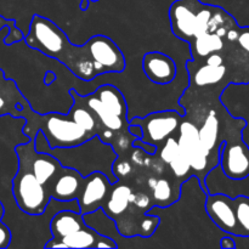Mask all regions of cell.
Instances as JSON below:
<instances>
[{"label": "cell", "mask_w": 249, "mask_h": 249, "mask_svg": "<svg viewBox=\"0 0 249 249\" xmlns=\"http://www.w3.org/2000/svg\"><path fill=\"white\" fill-rule=\"evenodd\" d=\"M53 80H55V75L51 74V73H48V74H46V77H45V84L50 85L51 83L53 82Z\"/></svg>", "instance_id": "cell-32"}, {"label": "cell", "mask_w": 249, "mask_h": 249, "mask_svg": "<svg viewBox=\"0 0 249 249\" xmlns=\"http://www.w3.org/2000/svg\"><path fill=\"white\" fill-rule=\"evenodd\" d=\"M11 231H10L9 226L0 219V249L7 248L11 246Z\"/></svg>", "instance_id": "cell-27"}, {"label": "cell", "mask_w": 249, "mask_h": 249, "mask_svg": "<svg viewBox=\"0 0 249 249\" xmlns=\"http://www.w3.org/2000/svg\"><path fill=\"white\" fill-rule=\"evenodd\" d=\"M33 140L36 151L50 153L57 158L61 165L75 169L83 177H88L94 172H101L112 184L118 181L112 172V165L118 155L111 145L105 143L97 135L72 147L51 148L41 130L36 131Z\"/></svg>", "instance_id": "cell-2"}, {"label": "cell", "mask_w": 249, "mask_h": 249, "mask_svg": "<svg viewBox=\"0 0 249 249\" xmlns=\"http://www.w3.org/2000/svg\"><path fill=\"white\" fill-rule=\"evenodd\" d=\"M133 147H140L141 150L145 151V152L150 156H156V153H157V147H156L155 145L145 142V141H142L141 139H135V140L133 141Z\"/></svg>", "instance_id": "cell-28"}, {"label": "cell", "mask_w": 249, "mask_h": 249, "mask_svg": "<svg viewBox=\"0 0 249 249\" xmlns=\"http://www.w3.org/2000/svg\"><path fill=\"white\" fill-rule=\"evenodd\" d=\"M184 114L177 111H160L146 117H135L129 119L130 124H139L142 129L141 140L155 145L160 150L169 136L175 135Z\"/></svg>", "instance_id": "cell-5"}, {"label": "cell", "mask_w": 249, "mask_h": 249, "mask_svg": "<svg viewBox=\"0 0 249 249\" xmlns=\"http://www.w3.org/2000/svg\"><path fill=\"white\" fill-rule=\"evenodd\" d=\"M198 131L201 143L211 155L213 151H215V152H219V151H220V145L223 141L219 140V135H220V124H219V119L218 117H216L215 112H209L208 116L204 118L202 126L198 128Z\"/></svg>", "instance_id": "cell-18"}, {"label": "cell", "mask_w": 249, "mask_h": 249, "mask_svg": "<svg viewBox=\"0 0 249 249\" xmlns=\"http://www.w3.org/2000/svg\"><path fill=\"white\" fill-rule=\"evenodd\" d=\"M134 164L131 163V160H121L119 157H117V160H114L113 165H112V172L116 175V178L118 180H122L123 178L129 177V175L133 173Z\"/></svg>", "instance_id": "cell-25"}, {"label": "cell", "mask_w": 249, "mask_h": 249, "mask_svg": "<svg viewBox=\"0 0 249 249\" xmlns=\"http://www.w3.org/2000/svg\"><path fill=\"white\" fill-rule=\"evenodd\" d=\"M9 27V32H7V36L4 39L5 45H12L15 43H18V41L24 40V34L23 32L19 28H17L16 21L15 19H9L5 18V17L0 16V31L2 28H6Z\"/></svg>", "instance_id": "cell-24"}, {"label": "cell", "mask_w": 249, "mask_h": 249, "mask_svg": "<svg viewBox=\"0 0 249 249\" xmlns=\"http://www.w3.org/2000/svg\"><path fill=\"white\" fill-rule=\"evenodd\" d=\"M190 50L192 53V60L197 58H206L213 53H219L224 49V38L219 36L216 33L203 34L201 36L192 39L190 41Z\"/></svg>", "instance_id": "cell-19"}, {"label": "cell", "mask_w": 249, "mask_h": 249, "mask_svg": "<svg viewBox=\"0 0 249 249\" xmlns=\"http://www.w3.org/2000/svg\"><path fill=\"white\" fill-rule=\"evenodd\" d=\"M204 207L207 215L219 230L235 237H241V231L235 215L233 198L223 194H209Z\"/></svg>", "instance_id": "cell-8"}, {"label": "cell", "mask_w": 249, "mask_h": 249, "mask_svg": "<svg viewBox=\"0 0 249 249\" xmlns=\"http://www.w3.org/2000/svg\"><path fill=\"white\" fill-rule=\"evenodd\" d=\"M24 41L29 48L60 61L79 79L90 82L99 77L85 45H73L65 32L49 18L34 15Z\"/></svg>", "instance_id": "cell-1"}, {"label": "cell", "mask_w": 249, "mask_h": 249, "mask_svg": "<svg viewBox=\"0 0 249 249\" xmlns=\"http://www.w3.org/2000/svg\"><path fill=\"white\" fill-rule=\"evenodd\" d=\"M142 70L146 77L157 85H168L177 77V63L170 56L160 51L145 53Z\"/></svg>", "instance_id": "cell-13"}, {"label": "cell", "mask_w": 249, "mask_h": 249, "mask_svg": "<svg viewBox=\"0 0 249 249\" xmlns=\"http://www.w3.org/2000/svg\"><path fill=\"white\" fill-rule=\"evenodd\" d=\"M22 118L26 119L23 135L34 139L36 131L41 130L51 148L72 147L95 136L80 125L71 112L38 114L28 106Z\"/></svg>", "instance_id": "cell-3"}, {"label": "cell", "mask_w": 249, "mask_h": 249, "mask_svg": "<svg viewBox=\"0 0 249 249\" xmlns=\"http://www.w3.org/2000/svg\"><path fill=\"white\" fill-rule=\"evenodd\" d=\"M84 178L72 168L63 167L56 173L46 186V191L51 198L61 202L74 201L82 191Z\"/></svg>", "instance_id": "cell-12"}, {"label": "cell", "mask_w": 249, "mask_h": 249, "mask_svg": "<svg viewBox=\"0 0 249 249\" xmlns=\"http://www.w3.org/2000/svg\"><path fill=\"white\" fill-rule=\"evenodd\" d=\"M219 164L231 180H243L249 177V147L241 136L229 138L221 142Z\"/></svg>", "instance_id": "cell-7"}, {"label": "cell", "mask_w": 249, "mask_h": 249, "mask_svg": "<svg viewBox=\"0 0 249 249\" xmlns=\"http://www.w3.org/2000/svg\"><path fill=\"white\" fill-rule=\"evenodd\" d=\"M130 202L136 208L142 211L143 213H147V211L152 206V201H151L150 196L145 192H133L130 196Z\"/></svg>", "instance_id": "cell-26"}, {"label": "cell", "mask_w": 249, "mask_h": 249, "mask_svg": "<svg viewBox=\"0 0 249 249\" xmlns=\"http://www.w3.org/2000/svg\"><path fill=\"white\" fill-rule=\"evenodd\" d=\"M236 41L246 53H249V28L240 29V34H238V38Z\"/></svg>", "instance_id": "cell-29"}, {"label": "cell", "mask_w": 249, "mask_h": 249, "mask_svg": "<svg viewBox=\"0 0 249 249\" xmlns=\"http://www.w3.org/2000/svg\"><path fill=\"white\" fill-rule=\"evenodd\" d=\"M28 106V101L21 94L16 83L5 78L0 84V117L11 116L19 118Z\"/></svg>", "instance_id": "cell-14"}, {"label": "cell", "mask_w": 249, "mask_h": 249, "mask_svg": "<svg viewBox=\"0 0 249 249\" xmlns=\"http://www.w3.org/2000/svg\"><path fill=\"white\" fill-rule=\"evenodd\" d=\"M131 194H133L131 187L126 184H123L122 180H118L116 184H113L106 202L102 206L105 213L114 221H118L128 212L129 206L131 203Z\"/></svg>", "instance_id": "cell-16"}, {"label": "cell", "mask_w": 249, "mask_h": 249, "mask_svg": "<svg viewBox=\"0 0 249 249\" xmlns=\"http://www.w3.org/2000/svg\"><path fill=\"white\" fill-rule=\"evenodd\" d=\"M4 215H5V207L4 204L1 203V201H0V219H4Z\"/></svg>", "instance_id": "cell-33"}, {"label": "cell", "mask_w": 249, "mask_h": 249, "mask_svg": "<svg viewBox=\"0 0 249 249\" xmlns=\"http://www.w3.org/2000/svg\"><path fill=\"white\" fill-rule=\"evenodd\" d=\"M92 94L111 113L128 118V107L123 94L114 85L105 84L97 88ZM129 119V118H128Z\"/></svg>", "instance_id": "cell-17"}, {"label": "cell", "mask_w": 249, "mask_h": 249, "mask_svg": "<svg viewBox=\"0 0 249 249\" xmlns=\"http://www.w3.org/2000/svg\"><path fill=\"white\" fill-rule=\"evenodd\" d=\"M129 133L134 136L135 139H141L142 138V129L139 124H130L129 123V128H128Z\"/></svg>", "instance_id": "cell-31"}, {"label": "cell", "mask_w": 249, "mask_h": 249, "mask_svg": "<svg viewBox=\"0 0 249 249\" xmlns=\"http://www.w3.org/2000/svg\"><path fill=\"white\" fill-rule=\"evenodd\" d=\"M16 153V152H15ZM17 172L12 179V196L17 208L29 216H40L45 213L51 197L44 185L36 179L28 160L21 153Z\"/></svg>", "instance_id": "cell-4"}, {"label": "cell", "mask_w": 249, "mask_h": 249, "mask_svg": "<svg viewBox=\"0 0 249 249\" xmlns=\"http://www.w3.org/2000/svg\"><path fill=\"white\" fill-rule=\"evenodd\" d=\"M87 225L80 212L72 209H61L50 219L49 229L53 240H61ZM50 240V238H49Z\"/></svg>", "instance_id": "cell-15"}, {"label": "cell", "mask_w": 249, "mask_h": 249, "mask_svg": "<svg viewBox=\"0 0 249 249\" xmlns=\"http://www.w3.org/2000/svg\"><path fill=\"white\" fill-rule=\"evenodd\" d=\"M118 243L111 237L101 235L89 225L80 230L61 238L50 240L44 245V248H117Z\"/></svg>", "instance_id": "cell-11"}, {"label": "cell", "mask_w": 249, "mask_h": 249, "mask_svg": "<svg viewBox=\"0 0 249 249\" xmlns=\"http://www.w3.org/2000/svg\"><path fill=\"white\" fill-rule=\"evenodd\" d=\"M83 219H84L87 225H89L90 228L94 229L99 233L107 236V237H111L114 241L117 240V235H119V232L118 229H117L116 221L109 218L102 208L96 209L91 213L83 214Z\"/></svg>", "instance_id": "cell-22"}, {"label": "cell", "mask_w": 249, "mask_h": 249, "mask_svg": "<svg viewBox=\"0 0 249 249\" xmlns=\"http://www.w3.org/2000/svg\"><path fill=\"white\" fill-rule=\"evenodd\" d=\"M90 1H99V0H90Z\"/></svg>", "instance_id": "cell-35"}, {"label": "cell", "mask_w": 249, "mask_h": 249, "mask_svg": "<svg viewBox=\"0 0 249 249\" xmlns=\"http://www.w3.org/2000/svg\"><path fill=\"white\" fill-rule=\"evenodd\" d=\"M233 207L241 237H249V197L237 196L233 198Z\"/></svg>", "instance_id": "cell-23"}, {"label": "cell", "mask_w": 249, "mask_h": 249, "mask_svg": "<svg viewBox=\"0 0 249 249\" xmlns=\"http://www.w3.org/2000/svg\"><path fill=\"white\" fill-rule=\"evenodd\" d=\"M99 75L122 73L125 70V58L119 46L106 36H94L84 44Z\"/></svg>", "instance_id": "cell-6"}, {"label": "cell", "mask_w": 249, "mask_h": 249, "mask_svg": "<svg viewBox=\"0 0 249 249\" xmlns=\"http://www.w3.org/2000/svg\"><path fill=\"white\" fill-rule=\"evenodd\" d=\"M219 246H220V247L224 248V249L236 248L237 246H236V242H235V236L226 233L225 236H223V237H221L220 245H219Z\"/></svg>", "instance_id": "cell-30"}, {"label": "cell", "mask_w": 249, "mask_h": 249, "mask_svg": "<svg viewBox=\"0 0 249 249\" xmlns=\"http://www.w3.org/2000/svg\"><path fill=\"white\" fill-rule=\"evenodd\" d=\"M88 1H89V0H82V2H80V9L82 10H87L88 9Z\"/></svg>", "instance_id": "cell-34"}, {"label": "cell", "mask_w": 249, "mask_h": 249, "mask_svg": "<svg viewBox=\"0 0 249 249\" xmlns=\"http://www.w3.org/2000/svg\"><path fill=\"white\" fill-rule=\"evenodd\" d=\"M112 186L113 184L101 172H94L85 177L82 191L77 198L80 213H91L102 208Z\"/></svg>", "instance_id": "cell-9"}, {"label": "cell", "mask_w": 249, "mask_h": 249, "mask_svg": "<svg viewBox=\"0 0 249 249\" xmlns=\"http://www.w3.org/2000/svg\"><path fill=\"white\" fill-rule=\"evenodd\" d=\"M198 4L199 0H177L169 9L173 33L187 43L194 38Z\"/></svg>", "instance_id": "cell-10"}, {"label": "cell", "mask_w": 249, "mask_h": 249, "mask_svg": "<svg viewBox=\"0 0 249 249\" xmlns=\"http://www.w3.org/2000/svg\"><path fill=\"white\" fill-rule=\"evenodd\" d=\"M226 72H228V68L224 63L219 66L204 63L203 66L198 67L194 72L190 71V73H191L190 78H191L192 84L203 88L208 87V85L219 84L226 75Z\"/></svg>", "instance_id": "cell-20"}, {"label": "cell", "mask_w": 249, "mask_h": 249, "mask_svg": "<svg viewBox=\"0 0 249 249\" xmlns=\"http://www.w3.org/2000/svg\"><path fill=\"white\" fill-rule=\"evenodd\" d=\"M152 192V199L155 201V206L168 207L175 203L181 195V189L179 186L175 187L170 180L160 178L156 179L155 184L150 187Z\"/></svg>", "instance_id": "cell-21"}]
</instances>
